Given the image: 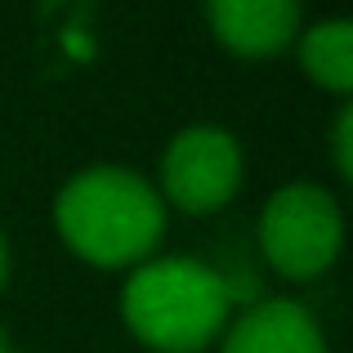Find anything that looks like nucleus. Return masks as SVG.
<instances>
[{
	"mask_svg": "<svg viewBox=\"0 0 353 353\" xmlns=\"http://www.w3.org/2000/svg\"><path fill=\"white\" fill-rule=\"evenodd\" d=\"M210 27L233 54H277L300 27V0H210Z\"/></svg>",
	"mask_w": 353,
	"mask_h": 353,
	"instance_id": "5",
	"label": "nucleus"
},
{
	"mask_svg": "<svg viewBox=\"0 0 353 353\" xmlns=\"http://www.w3.org/2000/svg\"><path fill=\"white\" fill-rule=\"evenodd\" d=\"M5 264H9V255H5V237H0V282H5Z\"/></svg>",
	"mask_w": 353,
	"mask_h": 353,
	"instance_id": "9",
	"label": "nucleus"
},
{
	"mask_svg": "<svg viewBox=\"0 0 353 353\" xmlns=\"http://www.w3.org/2000/svg\"><path fill=\"white\" fill-rule=\"evenodd\" d=\"M336 165L340 174H353V108H345L336 121Z\"/></svg>",
	"mask_w": 353,
	"mask_h": 353,
	"instance_id": "8",
	"label": "nucleus"
},
{
	"mask_svg": "<svg viewBox=\"0 0 353 353\" xmlns=\"http://www.w3.org/2000/svg\"><path fill=\"white\" fill-rule=\"evenodd\" d=\"M259 241L286 277H313L340 250V206L318 183H291L264 206Z\"/></svg>",
	"mask_w": 353,
	"mask_h": 353,
	"instance_id": "3",
	"label": "nucleus"
},
{
	"mask_svg": "<svg viewBox=\"0 0 353 353\" xmlns=\"http://www.w3.org/2000/svg\"><path fill=\"white\" fill-rule=\"evenodd\" d=\"M0 353H9V349H5V345H0Z\"/></svg>",
	"mask_w": 353,
	"mask_h": 353,
	"instance_id": "10",
	"label": "nucleus"
},
{
	"mask_svg": "<svg viewBox=\"0 0 353 353\" xmlns=\"http://www.w3.org/2000/svg\"><path fill=\"white\" fill-rule=\"evenodd\" d=\"M228 313V286L192 259L143 264L125 286V322L161 353H197L215 340Z\"/></svg>",
	"mask_w": 353,
	"mask_h": 353,
	"instance_id": "2",
	"label": "nucleus"
},
{
	"mask_svg": "<svg viewBox=\"0 0 353 353\" xmlns=\"http://www.w3.org/2000/svg\"><path fill=\"white\" fill-rule=\"evenodd\" d=\"M59 228L77 255L90 264H130L148 255L165 228L161 197L139 174L99 165L85 170L59 192Z\"/></svg>",
	"mask_w": 353,
	"mask_h": 353,
	"instance_id": "1",
	"label": "nucleus"
},
{
	"mask_svg": "<svg viewBox=\"0 0 353 353\" xmlns=\"http://www.w3.org/2000/svg\"><path fill=\"white\" fill-rule=\"evenodd\" d=\"M224 353H327L322 331L300 304L268 300L228 331Z\"/></svg>",
	"mask_w": 353,
	"mask_h": 353,
	"instance_id": "6",
	"label": "nucleus"
},
{
	"mask_svg": "<svg viewBox=\"0 0 353 353\" xmlns=\"http://www.w3.org/2000/svg\"><path fill=\"white\" fill-rule=\"evenodd\" d=\"M237 139L215 125H192L165 152V197L183 210H215L237 192Z\"/></svg>",
	"mask_w": 353,
	"mask_h": 353,
	"instance_id": "4",
	"label": "nucleus"
},
{
	"mask_svg": "<svg viewBox=\"0 0 353 353\" xmlns=\"http://www.w3.org/2000/svg\"><path fill=\"white\" fill-rule=\"evenodd\" d=\"M300 59L309 68V77L327 90H353V27L345 18L336 23H318L300 41Z\"/></svg>",
	"mask_w": 353,
	"mask_h": 353,
	"instance_id": "7",
	"label": "nucleus"
}]
</instances>
